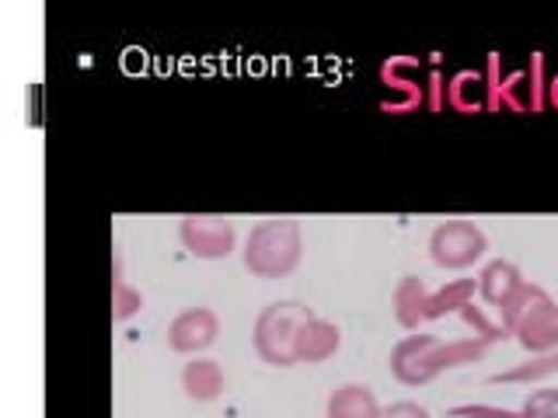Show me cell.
<instances>
[{
    "label": "cell",
    "mask_w": 558,
    "mask_h": 418,
    "mask_svg": "<svg viewBox=\"0 0 558 418\" xmlns=\"http://www.w3.org/2000/svg\"><path fill=\"white\" fill-rule=\"evenodd\" d=\"M314 318V310L296 304V300H276L269 307H262V314L255 318V353L262 356V362L269 366H296V335L301 328Z\"/></svg>",
    "instance_id": "3957f363"
},
{
    "label": "cell",
    "mask_w": 558,
    "mask_h": 418,
    "mask_svg": "<svg viewBox=\"0 0 558 418\" xmlns=\"http://www.w3.org/2000/svg\"><path fill=\"white\" fill-rule=\"evenodd\" d=\"M325 418H380V401L366 383H342L328 394Z\"/></svg>",
    "instance_id": "8fae6325"
},
{
    "label": "cell",
    "mask_w": 558,
    "mask_h": 418,
    "mask_svg": "<svg viewBox=\"0 0 558 418\" xmlns=\"http://www.w3.org/2000/svg\"><path fill=\"white\" fill-rule=\"evenodd\" d=\"M502 331L527 348L531 356L555 353L558 348V304L548 290L523 283L517 296L502 307Z\"/></svg>",
    "instance_id": "7a4b0ae2"
},
{
    "label": "cell",
    "mask_w": 558,
    "mask_h": 418,
    "mask_svg": "<svg viewBox=\"0 0 558 418\" xmlns=\"http://www.w3.org/2000/svg\"><path fill=\"white\" fill-rule=\"evenodd\" d=\"M140 307H144V296H140L130 283L116 279V286H112V318L116 321H130Z\"/></svg>",
    "instance_id": "e0dca14e"
},
{
    "label": "cell",
    "mask_w": 558,
    "mask_h": 418,
    "mask_svg": "<svg viewBox=\"0 0 558 418\" xmlns=\"http://www.w3.org/2000/svg\"><path fill=\"white\" fill-rule=\"evenodd\" d=\"M429 286L423 283L418 275H405L391 293V307H395V318L401 328L415 331L418 324L426 321V304H429Z\"/></svg>",
    "instance_id": "7c38bea8"
},
{
    "label": "cell",
    "mask_w": 558,
    "mask_h": 418,
    "mask_svg": "<svg viewBox=\"0 0 558 418\" xmlns=\"http://www.w3.org/2000/svg\"><path fill=\"white\" fill-rule=\"evenodd\" d=\"M558 370V348L555 353H541V356H531L527 362H517L513 370H502L496 377H488V383H527V380H541Z\"/></svg>",
    "instance_id": "5bb4252c"
},
{
    "label": "cell",
    "mask_w": 558,
    "mask_h": 418,
    "mask_svg": "<svg viewBox=\"0 0 558 418\" xmlns=\"http://www.w3.org/2000/svg\"><path fill=\"white\" fill-rule=\"evenodd\" d=\"M179 237L185 244V251L203 261H220L231 255L238 244L234 220L217 217V213H185L179 220Z\"/></svg>",
    "instance_id": "5b68a950"
},
{
    "label": "cell",
    "mask_w": 558,
    "mask_h": 418,
    "mask_svg": "<svg viewBox=\"0 0 558 418\" xmlns=\"http://www.w3.org/2000/svg\"><path fill=\"white\" fill-rule=\"evenodd\" d=\"M478 293V283L475 279H450L440 290L429 293V304H426V321H436V318H447V314H464L471 307Z\"/></svg>",
    "instance_id": "4fadbf2b"
},
{
    "label": "cell",
    "mask_w": 558,
    "mask_h": 418,
    "mask_svg": "<svg viewBox=\"0 0 558 418\" xmlns=\"http://www.w3.org/2000/svg\"><path fill=\"white\" fill-rule=\"evenodd\" d=\"M440 335H405L395 348H391V373L398 383L405 388H423V383L436 380L444 373L440 366Z\"/></svg>",
    "instance_id": "8992f818"
},
{
    "label": "cell",
    "mask_w": 558,
    "mask_h": 418,
    "mask_svg": "<svg viewBox=\"0 0 558 418\" xmlns=\"http://www.w3.org/2000/svg\"><path fill=\"white\" fill-rule=\"evenodd\" d=\"M527 283L523 279V272L513 266V261H506V258H493L488 266L478 272V296L485 304H493V307H506L517 296V290Z\"/></svg>",
    "instance_id": "ba28073f"
},
{
    "label": "cell",
    "mask_w": 558,
    "mask_h": 418,
    "mask_svg": "<svg viewBox=\"0 0 558 418\" xmlns=\"http://www.w3.org/2000/svg\"><path fill=\"white\" fill-rule=\"evenodd\" d=\"M453 418H523V411H510V408H493V405H458L450 408Z\"/></svg>",
    "instance_id": "ac0fdd59"
},
{
    "label": "cell",
    "mask_w": 558,
    "mask_h": 418,
    "mask_svg": "<svg viewBox=\"0 0 558 418\" xmlns=\"http://www.w3.org/2000/svg\"><path fill=\"white\" fill-rule=\"evenodd\" d=\"M520 411H523V418H558V388L531 391Z\"/></svg>",
    "instance_id": "2e32d148"
},
{
    "label": "cell",
    "mask_w": 558,
    "mask_h": 418,
    "mask_svg": "<svg viewBox=\"0 0 558 418\" xmlns=\"http://www.w3.org/2000/svg\"><path fill=\"white\" fill-rule=\"evenodd\" d=\"M380 418H433L418 401H395V405L380 408Z\"/></svg>",
    "instance_id": "d6986e66"
},
{
    "label": "cell",
    "mask_w": 558,
    "mask_h": 418,
    "mask_svg": "<svg viewBox=\"0 0 558 418\" xmlns=\"http://www.w3.org/2000/svg\"><path fill=\"white\" fill-rule=\"evenodd\" d=\"M488 251V237L475 220H464V217H453L433 226L429 234V258L433 266L440 269H471L475 261H482Z\"/></svg>",
    "instance_id": "277c9868"
},
{
    "label": "cell",
    "mask_w": 558,
    "mask_h": 418,
    "mask_svg": "<svg viewBox=\"0 0 558 418\" xmlns=\"http://www.w3.org/2000/svg\"><path fill=\"white\" fill-rule=\"evenodd\" d=\"M227 388V377H223V366L217 359L209 356H196L192 362H185L182 370V391L199 401V405H206V401H217Z\"/></svg>",
    "instance_id": "30bf717a"
},
{
    "label": "cell",
    "mask_w": 558,
    "mask_h": 418,
    "mask_svg": "<svg viewBox=\"0 0 558 418\" xmlns=\"http://www.w3.org/2000/svg\"><path fill=\"white\" fill-rule=\"evenodd\" d=\"M339 345H342L339 324L314 314V318L301 328V335H296V362H325L339 353Z\"/></svg>",
    "instance_id": "9c48e42d"
},
{
    "label": "cell",
    "mask_w": 558,
    "mask_h": 418,
    "mask_svg": "<svg viewBox=\"0 0 558 418\" xmlns=\"http://www.w3.org/2000/svg\"><path fill=\"white\" fill-rule=\"evenodd\" d=\"M217 335H220V318H217V310H209V307H189L168 324L171 353H182V356L206 353V348L217 342Z\"/></svg>",
    "instance_id": "52a82bcc"
},
{
    "label": "cell",
    "mask_w": 558,
    "mask_h": 418,
    "mask_svg": "<svg viewBox=\"0 0 558 418\" xmlns=\"http://www.w3.org/2000/svg\"><path fill=\"white\" fill-rule=\"evenodd\" d=\"M493 339L485 335H471V339H450L440 345V366L444 370H453V366H464V362H475L485 356V348Z\"/></svg>",
    "instance_id": "9a60e30c"
},
{
    "label": "cell",
    "mask_w": 558,
    "mask_h": 418,
    "mask_svg": "<svg viewBox=\"0 0 558 418\" xmlns=\"http://www.w3.org/2000/svg\"><path fill=\"white\" fill-rule=\"evenodd\" d=\"M304 255V237H301V223L293 217H266L258 220L248 237H244V269L255 279H283L296 266H301Z\"/></svg>",
    "instance_id": "6da1fadb"
}]
</instances>
